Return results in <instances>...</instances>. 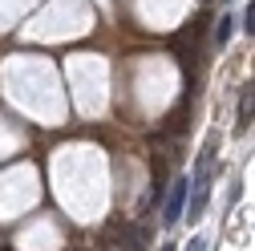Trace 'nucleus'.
Returning a JSON list of instances; mask_svg holds the SVG:
<instances>
[{"mask_svg": "<svg viewBox=\"0 0 255 251\" xmlns=\"http://www.w3.org/2000/svg\"><path fill=\"white\" fill-rule=\"evenodd\" d=\"M243 28H247V33L255 37V0H251V4H247V16H243Z\"/></svg>", "mask_w": 255, "mask_h": 251, "instance_id": "20e7f679", "label": "nucleus"}, {"mask_svg": "<svg viewBox=\"0 0 255 251\" xmlns=\"http://www.w3.org/2000/svg\"><path fill=\"white\" fill-rule=\"evenodd\" d=\"M186 199H190V178H174V191L166 199V211H162V223H178V219L186 215Z\"/></svg>", "mask_w": 255, "mask_h": 251, "instance_id": "f257e3e1", "label": "nucleus"}, {"mask_svg": "<svg viewBox=\"0 0 255 251\" xmlns=\"http://www.w3.org/2000/svg\"><path fill=\"white\" fill-rule=\"evenodd\" d=\"M186 251H207V239H203V235H195V239H190V247H186Z\"/></svg>", "mask_w": 255, "mask_h": 251, "instance_id": "39448f33", "label": "nucleus"}, {"mask_svg": "<svg viewBox=\"0 0 255 251\" xmlns=\"http://www.w3.org/2000/svg\"><path fill=\"white\" fill-rule=\"evenodd\" d=\"M231 28H235V16H219V24H215V45H227V41H231Z\"/></svg>", "mask_w": 255, "mask_h": 251, "instance_id": "7ed1b4c3", "label": "nucleus"}, {"mask_svg": "<svg viewBox=\"0 0 255 251\" xmlns=\"http://www.w3.org/2000/svg\"><path fill=\"white\" fill-rule=\"evenodd\" d=\"M251 122H255V81L243 85L239 93V126H251Z\"/></svg>", "mask_w": 255, "mask_h": 251, "instance_id": "f03ea898", "label": "nucleus"}]
</instances>
